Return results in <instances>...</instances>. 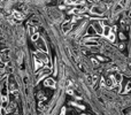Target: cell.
Masks as SVG:
<instances>
[{"label": "cell", "mask_w": 131, "mask_h": 115, "mask_svg": "<svg viewBox=\"0 0 131 115\" xmlns=\"http://www.w3.org/2000/svg\"><path fill=\"white\" fill-rule=\"evenodd\" d=\"M35 58L38 60L39 59V61H41L43 63L45 62V63H48L50 62V60H48V57L46 55V53H41V52H37L36 54H35Z\"/></svg>", "instance_id": "1"}, {"label": "cell", "mask_w": 131, "mask_h": 115, "mask_svg": "<svg viewBox=\"0 0 131 115\" xmlns=\"http://www.w3.org/2000/svg\"><path fill=\"white\" fill-rule=\"evenodd\" d=\"M9 53V50H6V51H2V52H0V60L5 63V62H8L9 60H11V58L9 55H7Z\"/></svg>", "instance_id": "2"}, {"label": "cell", "mask_w": 131, "mask_h": 115, "mask_svg": "<svg viewBox=\"0 0 131 115\" xmlns=\"http://www.w3.org/2000/svg\"><path fill=\"white\" fill-rule=\"evenodd\" d=\"M8 85H9V89L12 90V91H15V90H17V84H16V81H15V78H14V76H9V78H8Z\"/></svg>", "instance_id": "3"}, {"label": "cell", "mask_w": 131, "mask_h": 115, "mask_svg": "<svg viewBox=\"0 0 131 115\" xmlns=\"http://www.w3.org/2000/svg\"><path fill=\"white\" fill-rule=\"evenodd\" d=\"M37 46H38V48H40V50H43L44 51V53H46L47 52V48H46V44H45V42L43 40V38H38L37 40Z\"/></svg>", "instance_id": "4"}, {"label": "cell", "mask_w": 131, "mask_h": 115, "mask_svg": "<svg viewBox=\"0 0 131 115\" xmlns=\"http://www.w3.org/2000/svg\"><path fill=\"white\" fill-rule=\"evenodd\" d=\"M114 84H115V81H114L113 77H109V78H107L106 81H104V85H106L107 87H113Z\"/></svg>", "instance_id": "5"}, {"label": "cell", "mask_w": 131, "mask_h": 115, "mask_svg": "<svg viewBox=\"0 0 131 115\" xmlns=\"http://www.w3.org/2000/svg\"><path fill=\"white\" fill-rule=\"evenodd\" d=\"M91 11H92V13L98 14V15H101L104 12H105V9H102V8H101V7H99V6H93Z\"/></svg>", "instance_id": "6"}, {"label": "cell", "mask_w": 131, "mask_h": 115, "mask_svg": "<svg viewBox=\"0 0 131 115\" xmlns=\"http://www.w3.org/2000/svg\"><path fill=\"white\" fill-rule=\"evenodd\" d=\"M13 18L18 20V21H22V18H23V14H21V13H20V12H17V11H13Z\"/></svg>", "instance_id": "7"}, {"label": "cell", "mask_w": 131, "mask_h": 115, "mask_svg": "<svg viewBox=\"0 0 131 115\" xmlns=\"http://www.w3.org/2000/svg\"><path fill=\"white\" fill-rule=\"evenodd\" d=\"M45 85L46 86H51V87H54V86H55V82L53 81L52 78H47V79H45Z\"/></svg>", "instance_id": "8"}, {"label": "cell", "mask_w": 131, "mask_h": 115, "mask_svg": "<svg viewBox=\"0 0 131 115\" xmlns=\"http://www.w3.org/2000/svg\"><path fill=\"white\" fill-rule=\"evenodd\" d=\"M94 29H95V31H97L99 35H102V27H101L99 23H95V24H94Z\"/></svg>", "instance_id": "9"}, {"label": "cell", "mask_w": 131, "mask_h": 115, "mask_svg": "<svg viewBox=\"0 0 131 115\" xmlns=\"http://www.w3.org/2000/svg\"><path fill=\"white\" fill-rule=\"evenodd\" d=\"M112 31H110V28L109 27H104V29H102V35L105 36V37H108V35Z\"/></svg>", "instance_id": "10"}, {"label": "cell", "mask_w": 131, "mask_h": 115, "mask_svg": "<svg viewBox=\"0 0 131 115\" xmlns=\"http://www.w3.org/2000/svg\"><path fill=\"white\" fill-rule=\"evenodd\" d=\"M41 67H43V62H41V61H38V60L36 59V62H35V69L38 70V69L41 68Z\"/></svg>", "instance_id": "11"}, {"label": "cell", "mask_w": 131, "mask_h": 115, "mask_svg": "<svg viewBox=\"0 0 131 115\" xmlns=\"http://www.w3.org/2000/svg\"><path fill=\"white\" fill-rule=\"evenodd\" d=\"M127 5H128V0H121V1L118 2V6H120L122 9H123V8L127 6Z\"/></svg>", "instance_id": "12"}, {"label": "cell", "mask_w": 131, "mask_h": 115, "mask_svg": "<svg viewBox=\"0 0 131 115\" xmlns=\"http://www.w3.org/2000/svg\"><path fill=\"white\" fill-rule=\"evenodd\" d=\"M70 28H71V23H69V24H65L63 25V28H62V30H63V32H68L69 30H70Z\"/></svg>", "instance_id": "13"}, {"label": "cell", "mask_w": 131, "mask_h": 115, "mask_svg": "<svg viewBox=\"0 0 131 115\" xmlns=\"http://www.w3.org/2000/svg\"><path fill=\"white\" fill-rule=\"evenodd\" d=\"M108 39L110 40V42H115V35H114V32H110L109 35H108Z\"/></svg>", "instance_id": "14"}, {"label": "cell", "mask_w": 131, "mask_h": 115, "mask_svg": "<svg viewBox=\"0 0 131 115\" xmlns=\"http://www.w3.org/2000/svg\"><path fill=\"white\" fill-rule=\"evenodd\" d=\"M39 37H40V36L38 35V33H33V35L31 36V39H32L33 42H36V40H37V39H38Z\"/></svg>", "instance_id": "15"}, {"label": "cell", "mask_w": 131, "mask_h": 115, "mask_svg": "<svg viewBox=\"0 0 131 115\" xmlns=\"http://www.w3.org/2000/svg\"><path fill=\"white\" fill-rule=\"evenodd\" d=\"M87 82H89V84H93V82H92V76H87Z\"/></svg>", "instance_id": "16"}, {"label": "cell", "mask_w": 131, "mask_h": 115, "mask_svg": "<svg viewBox=\"0 0 131 115\" xmlns=\"http://www.w3.org/2000/svg\"><path fill=\"white\" fill-rule=\"evenodd\" d=\"M29 31H30V33H31V36H32L33 32H35V27H30V30H29Z\"/></svg>", "instance_id": "17"}, {"label": "cell", "mask_w": 131, "mask_h": 115, "mask_svg": "<svg viewBox=\"0 0 131 115\" xmlns=\"http://www.w3.org/2000/svg\"><path fill=\"white\" fill-rule=\"evenodd\" d=\"M4 68H5V63L0 60V69H4Z\"/></svg>", "instance_id": "18"}, {"label": "cell", "mask_w": 131, "mask_h": 115, "mask_svg": "<svg viewBox=\"0 0 131 115\" xmlns=\"http://www.w3.org/2000/svg\"><path fill=\"white\" fill-rule=\"evenodd\" d=\"M87 45H98V43L97 42H87Z\"/></svg>", "instance_id": "19"}, {"label": "cell", "mask_w": 131, "mask_h": 115, "mask_svg": "<svg viewBox=\"0 0 131 115\" xmlns=\"http://www.w3.org/2000/svg\"><path fill=\"white\" fill-rule=\"evenodd\" d=\"M130 87H131L130 83H128V84H127V87H125V91H127V92H128V91H129V90H130Z\"/></svg>", "instance_id": "20"}, {"label": "cell", "mask_w": 131, "mask_h": 115, "mask_svg": "<svg viewBox=\"0 0 131 115\" xmlns=\"http://www.w3.org/2000/svg\"><path fill=\"white\" fill-rule=\"evenodd\" d=\"M6 114V109L5 108H1V115H5Z\"/></svg>", "instance_id": "21"}]
</instances>
